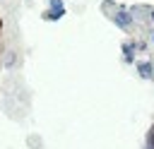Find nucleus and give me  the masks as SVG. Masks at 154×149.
Instances as JSON below:
<instances>
[{
	"mask_svg": "<svg viewBox=\"0 0 154 149\" xmlns=\"http://www.w3.org/2000/svg\"><path fill=\"white\" fill-rule=\"evenodd\" d=\"M63 14H65V7H51V10L43 12V19H51L53 22V19H60Z\"/></svg>",
	"mask_w": 154,
	"mask_h": 149,
	"instance_id": "obj_1",
	"label": "nucleus"
},
{
	"mask_svg": "<svg viewBox=\"0 0 154 149\" xmlns=\"http://www.w3.org/2000/svg\"><path fill=\"white\" fill-rule=\"evenodd\" d=\"M113 19H116L120 26H130V24H132V17H130V14H125V12H118V14H113Z\"/></svg>",
	"mask_w": 154,
	"mask_h": 149,
	"instance_id": "obj_2",
	"label": "nucleus"
},
{
	"mask_svg": "<svg viewBox=\"0 0 154 149\" xmlns=\"http://www.w3.org/2000/svg\"><path fill=\"white\" fill-rule=\"evenodd\" d=\"M137 70H140V74H142V77H152V74H154V67H152L149 62H140V67H137Z\"/></svg>",
	"mask_w": 154,
	"mask_h": 149,
	"instance_id": "obj_3",
	"label": "nucleus"
},
{
	"mask_svg": "<svg viewBox=\"0 0 154 149\" xmlns=\"http://www.w3.org/2000/svg\"><path fill=\"white\" fill-rule=\"evenodd\" d=\"M144 149H154V125L149 127L147 132V142H144Z\"/></svg>",
	"mask_w": 154,
	"mask_h": 149,
	"instance_id": "obj_4",
	"label": "nucleus"
},
{
	"mask_svg": "<svg viewBox=\"0 0 154 149\" xmlns=\"http://www.w3.org/2000/svg\"><path fill=\"white\" fill-rule=\"evenodd\" d=\"M51 7H63V2L60 0H51Z\"/></svg>",
	"mask_w": 154,
	"mask_h": 149,
	"instance_id": "obj_5",
	"label": "nucleus"
},
{
	"mask_svg": "<svg viewBox=\"0 0 154 149\" xmlns=\"http://www.w3.org/2000/svg\"><path fill=\"white\" fill-rule=\"evenodd\" d=\"M2 53H5V50H2V43H0V67H2Z\"/></svg>",
	"mask_w": 154,
	"mask_h": 149,
	"instance_id": "obj_6",
	"label": "nucleus"
},
{
	"mask_svg": "<svg viewBox=\"0 0 154 149\" xmlns=\"http://www.w3.org/2000/svg\"><path fill=\"white\" fill-rule=\"evenodd\" d=\"M0 34H2V19H0Z\"/></svg>",
	"mask_w": 154,
	"mask_h": 149,
	"instance_id": "obj_7",
	"label": "nucleus"
},
{
	"mask_svg": "<svg viewBox=\"0 0 154 149\" xmlns=\"http://www.w3.org/2000/svg\"><path fill=\"white\" fill-rule=\"evenodd\" d=\"M152 19H154V12H152Z\"/></svg>",
	"mask_w": 154,
	"mask_h": 149,
	"instance_id": "obj_8",
	"label": "nucleus"
}]
</instances>
